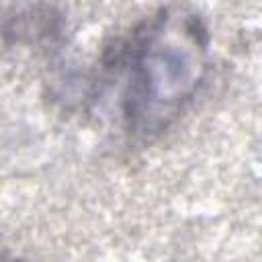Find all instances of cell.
<instances>
[{
  "instance_id": "1",
  "label": "cell",
  "mask_w": 262,
  "mask_h": 262,
  "mask_svg": "<svg viewBox=\"0 0 262 262\" xmlns=\"http://www.w3.org/2000/svg\"><path fill=\"white\" fill-rule=\"evenodd\" d=\"M211 35L203 16L180 4L143 16L106 47L98 88L115 86L123 131L139 141L164 133L196 98L209 74Z\"/></svg>"
},
{
  "instance_id": "2",
  "label": "cell",
  "mask_w": 262,
  "mask_h": 262,
  "mask_svg": "<svg viewBox=\"0 0 262 262\" xmlns=\"http://www.w3.org/2000/svg\"><path fill=\"white\" fill-rule=\"evenodd\" d=\"M0 262H16V260H12V258H4V256H0Z\"/></svg>"
}]
</instances>
